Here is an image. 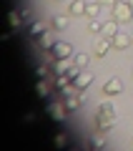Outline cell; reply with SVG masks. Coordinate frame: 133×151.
<instances>
[{"label":"cell","instance_id":"obj_8","mask_svg":"<svg viewBox=\"0 0 133 151\" xmlns=\"http://www.w3.org/2000/svg\"><path fill=\"white\" fill-rule=\"evenodd\" d=\"M111 45H113V40H111V38H106V35H103V38H98L96 43H93V53H96L98 58H103V55L108 53V48H111Z\"/></svg>","mask_w":133,"mask_h":151},{"label":"cell","instance_id":"obj_14","mask_svg":"<svg viewBox=\"0 0 133 151\" xmlns=\"http://www.w3.org/2000/svg\"><path fill=\"white\" fill-rule=\"evenodd\" d=\"M98 13H101V3H88V8H85V15L88 18H98Z\"/></svg>","mask_w":133,"mask_h":151},{"label":"cell","instance_id":"obj_1","mask_svg":"<svg viewBox=\"0 0 133 151\" xmlns=\"http://www.w3.org/2000/svg\"><path fill=\"white\" fill-rule=\"evenodd\" d=\"M96 126L98 131H111L113 126H116V108H113V103H101V108H98L96 113Z\"/></svg>","mask_w":133,"mask_h":151},{"label":"cell","instance_id":"obj_18","mask_svg":"<svg viewBox=\"0 0 133 151\" xmlns=\"http://www.w3.org/2000/svg\"><path fill=\"white\" fill-rule=\"evenodd\" d=\"M53 144L58 146V149H65V146H68V136H65V134H55Z\"/></svg>","mask_w":133,"mask_h":151},{"label":"cell","instance_id":"obj_23","mask_svg":"<svg viewBox=\"0 0 133 151\" xmlns=\"http://www.w3.org/2000/svg\"><path fill=\"white\" fill-rule=\"evenodd\" d=\"M98 3H101V5H116L118 0H98Z\"/></svg>","mask_w":133,"mask_h":151},{"label":"cell","instance_id":"obj_12","mask_svg":"<svg viewBox=\"0 0 133 151\" xmlns=\"http://www.w3.org/2000/svg\"><path fill=\"white\" fill-rule=\"evenodd\" d=\"M55 43H58V40H55V33L53 30H45L40 35V45H43V48H53Z\"/></svg>","mask_w":133,"mask_h":151},{"label":"cell","instance_id":"obj_17","mask_svg":"<svg viewBox=\"0 0 133 151\" xmlns=\"http://www.w3.org/2000/svg\"><path fill=\"white\" fill-rule=\"evenodd\" d=\"M43 33H45V25H43V23H33V25H30V35H35V38H40L43 35Z\"/></svg>","mask_w":133,"mask_h":151},{"label":"cell","instance_id":"obj_15","mask_svg":"<svg viewBox=\"0 0 133 151\" xmlns=\"http://www.w3.org/2000/svg\"><path fill=\"white\" fill-rule=\"evenodd\" d=\"M78 106H80V98L75 96V93L73 96H65V108H68V111H75Z\"/></svg>","mask_w":133,"mask_h":151},{"label":"cell","instance_id":"obj_24","mask_svg":"<svg viewBox=\"0 0 133 151\" xmlns=\"http://www.w3.org/2000/svg\"><path fill=\"white\" fill-rule=\"evenodd\" d=\"M128 3H131V5H133V0H128Z\"/></svg>","mask_w":133,"mask_h":151},{"label":"cell","instance_id":"obj_13","mask_svg":"<svg viewBox=\"0 0 133 151\" xmlns=\"http://www.w3.org/2000/svg\"><path fill=\"white\" fill-rule=\"evenodd\" d=\"M53 28L55 30H65V28H68V23H70V15H53Z\"/></svg>","mask_w":133,"mask_h":151},{"label":"cell","instance_id":"obj_10","mask_svg":"<svg viewBox=\"0 0 133 151\" xmlns=\"http://www.w3.org/2000/svg\"><path fill=\"white\" fill-rule=\"evenodd\" d=\"M50 83H53L50 78H40V81L35 83V93H38L40 98H48V96H50Z\"/></svg>","mask_w":133,"mask_h":151},{"label":"cell","instance_id":"obj_4","mask_svg":"<svg viewBox=\"0 0 133 151\" xmlns=\"http://www.w3.org/2000/svg\"><path fill=\"white\" fill-rule=\"evenodd\" d=\"M111 40H113V48H118V50H126L128 45H133V35L126 33V30H118Z\"/></svg>","mask_w":133,"mask_h":151},{"label":"cell","instance_id":"obj_2","mask_svg":"<svg viewBox=\"0 0 133 151\" xmlns=\"http://www.w3.org/2000/svg\"><path fill=\"white\" fill-rule=\"evenodd\" d=\"M111 18H116L118 23H131L133 20V5L128 0H118L116 5H111Z\"/></svg>","mask_w":133,"mask_h":151},{"label":"cell","instance_id":"obj_9","mask_svg":"<svg viewBox=\"0 0 133 151\" xmlns=\"http://www.w3.org/2000/svg\"><path fill=\"white\" fill-rule=\"evenodd\" d=\"M118 30H121V28H118V20H116V18H111V20H106V23H103V28H101V35L113 38Z\"/></svg>","mask_w":133,"mask_h":151},{"label":"cell","instance_id":"obj_20","mask_svg":"<svg viewBox=\"0 0 133 151\" xmlns=\"http://www.w3.org/2000/svg\"><path fill=\"white\" fill-rule=\"evenodd\" d=\"M93 146H96V149H103V146H106V139H103V131L98 136H93Z\"/></svg>","mask_w":133,"mask_h":151},{"label":"cell","instance_id":"obj_19","mask_svg":"<svg viewBox=\"0 0 133 151\" xmlns=\"http://www.w3.org/2000/svg\"><path fill=\"white\" fill-rule=\"evenodd\" d=\"M35 73H38V78H50V68L48 65H38Z\"/></svg>","mask_w":133,"mask_h":151},{"label":"cell","instance_id":"obj_22","mask_svg":"<svg viewBox=\"0 0 133 151\" xmlns=\"http://www.w3.org/2000/svg\"><path fill=\"white\" fill-rule=\"evenodd\" d=\"M18 23H20V15H18L15 10H10V25H13V28H18Z\"/></svg>","mask_w":133,"mask_h":151},{"label":"cell","instance_id":"obj_6","mask_svg":"<svg viewBox=\"0 0 133 151\" xmlns=\"http://www.w3.org/2000/svg\"><path fill=\"white\" fill-rule=\"evenodd\" d=\"M121 91H123V81L118 78V76L108 78V81H106V86H103V93H106V96H118Z\"/></svg>","mask_w":133,"mask_h":151},{"label":"cell","instance_id":"obj_7","mask_svg":"<svg viewBox=\"0 0 133 151\" xmlns=\"http://www.w3.org/2000/svg\"><path fill=\"white\" fill-rule=\"evenodd\" d=\"M48 111H50V119H53V121H65L68 108H65V101H63V103L55 101V103H50V106H48Z\"/></svg>","mask_w":133,"mask_h":151},{"label":"cell","instance_id":"obj_16","mask_svg":"<svg viewBox=\"0 0 133 151\" xmlns=\"http://www.w3.org/2000/svg\"><path fill=\"white\" fill-rule=\"evenodd\" d=\"M88 60H91V58H88L85 53H75V55H73V63L78 65V68H85V65H88Z\"/></svg>","mask_w":133,"mask_h":151},{"label":"cell","instance_id":"obj_5","mask_svg":"<svg viewBox=\"0 0 133 151\" xmlns=\"http://www.w3.org/2000/svg\"><path fill=\"white\" fill-rule=\"evenodd\" d=\"M73 83H75V88H78V91H85V88L93 83V73H91V70H85V68H80L78 76L73 78Z\"/></svg>","mask_w":133,"mask_h":151},{"label":"cell","instance_id":"obj_21","mask_svg":"<svg viewBox=\"0 0 133 151\" xmlns=\"http://www.w3.org/2000/svg\"><path fill=\"white\" fill-rule=\"evenodd\" d=\"M101 28H103V23H98V18H91V25H88V30L101 33Z\"/></svg>","mask_w":133,"mask_h":151},{"label":"cell","instance_id":"obj_25","mask_svg":"<svg viewBox=\"0 0 133 151\" xmlns=\"http://www.w3.org/2000/svg\"><path fill=\"white\" fill-rule=\"evenodd\" d=\"M131 35H133V30H131Z\"/></svg>","mask_w":133,"mask_h":151},{"label":"cell","instance_id":"obj_3","mask_svg":"<svg viewBox=\"0 0 133 151\" xmlns=\"http://www.w3.org/2000/svg\"><path fill=\"white\" fill-rule=\"evenodd\" d=\"M50 50H53L55 60H68V58H73V55H75V53H73V45L65 43V40H58V43H55Z\"/></svg>","mask_w":133,"mask_h":151},{"label":"cell","instance_id":"obj_11","mask_svg":"<svg viewBox=\"0 0 133 151\" xmlns=\"http://www.w3.org/2000/svg\"><path fill=\"white\" fill-rule=\"evenodd\" d=\"M85 8H88V3H85V0H73V3L68 5V15H83Z\"/></svg>","mask_w":133,"mask_h":151}]
</instances>
